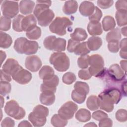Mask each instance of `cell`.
I'll return each instance as SVG.
<instances>
[{"label": "cell", "mask_w": 127, "mask_h": 127, "mask_svg": "<svg viewBox=\"0 0 127 127\" xmlns=\"http://www.w3.org/2000/svg\"><path fill=\"white\" fill-rule=\"evenodd\" d=\"M86 95L81 94L75 91L74 89L71 93V98L75 102L78 104L83 103L86 99Z\"/></svg>", "instance_id": "42"}, {"label": "cell", "mask_w": 127, "mask_h": 127, "mask_svg": "<svg viewBox=\"0 0 127 127\" xmlns=\"http://www.w3.org/2000/svg\"><path fill=\"white\" fill-rule=\"evenodd\" d=\"M108 71L110 77L116 81H122L126 77V73L118 64H113L111 65Z\"/></svg>", "instance_id": "12"}, {"label": "cell", "mask_w": 127, "mask_h": 127, "mask_svg": "<svg viewBox=\"0 0 127 127\" xmlns=\"http://www.w3.org/2000/svg\"><path fill=\"white\" fill-rule=\"evenodd\" d=\"M35 2L29 0H23L20 1L19 7L20 12L23 15L31 13L34 7Z\"/></svg>", "instance_id": "19"}, {"label": "cell", "mask_w": 127, "mask_h": 127, "mask_svg": "<svg viewBox=\"0 0 127 127\" xmlns=\"http://www.w3.org/2000/svg\"><path fill=\"white\" fill-rule=\"evenodd\" d=\"M116 118L117 121L120 122H125L127 120V111L125 109H119L116 113Z\"/></svg>", "instance_id": "44"}, {"label": "cell", "mask_w": 127, "mask_h": 127, "mask_svg": "<svg viewBox=\"0 0 127 127\" xmlns=\"http://www.w3.org/2000/svg\"><path fill=\"white\" fill-rule=\"evenodd\" d=\"M12 42L11 36L8 34L1 31L0 32V47L3 49L9 48Z\"/></svg>", "instance_id": "28"}, {"label": "cell", "mask_w": 127, "mask_h": 127, "mask_svg": "<svg viewBox=\"0 0 127 127\" xmlns=\"http://www.w3.org/2000/svg\"><path fill=\"white\" fill-rule=\"evenodd\" d=\"M37 4L33 13L37 18L38 24L43 27L49 25L55 16L53 10L49 8L52 4L51 0H37Z\"/></svg>", "instance_id": "1"}, {"label": "cell", "mask_w": 127, "mask_h": 127, "mask_svg": "<svg viewBox=\"0 0 127 127\" xmlns=\"http://www.w3.org/2000/svg\"><path fill=\"white\" fill-rule=\"evenodd\" d=\"M103 30L105 31H108L115 28L116 26V22L114 18L110 15L105 16L102 21Z\"/></svg>", "instance_id": "25"}, {"label": "cell", "mask_w": 127, "mask_h": 127, "mask_svg": "<svg viewBox=\"0 0 127 127\" xmlns=\"http://www.w3.org/2000/svg\"><path fill=\"white\" fill-rule=\"evenodd\" d=\"M113 126V121L111 119L107 118H105L99 121V126L100 127H112Z\"/></svg>", "instance_id": "51"}, {"label": "cell", "mask_w": 127, "mask_h": 127, "mask_svg": "<svg viewBox=\"0 0 127 127\" xmlns=\"http://www.w3.org/2000/svg\"><path fill=\"white\" fill-rule=\"evenodd\" d=\"M13 79L20 84H26L32 79V74L21 66L12 75Z\"/></svg>", "instance_id": "11"}, {"label": "cell", "mask_w": 127, "mask_h": 127, "mask_svg": "<svg viewBox=\"0 0 127 127\" xmlns=\"http://www.w3.org/2000/svg\"><path fill=\"white\" fill-rule=\"evenodd\" d=\"M105 91L111 98L114 104H117L122 98L121 92L117 88H109L105 90Z\"/></svg>", "instance_id": "23"}, {"label": "cell", "mask_w": 127, "mask_h": 127, "mask_svg": "<svg viewBox=\"0 0 127 127\" xmlns=\"http://www.w3.org/2000/svg\"><path fill=\"white\" fill-rule=\"evenodd\" d=\"M1 126L4 127H14V121L9 117L5 118L1 123Z\"/></svg>", "instance_id": "53"}, {"label": "cell", "mask_w": 127, "mask_h": 127, "mask_svg": "<svg viewBox=\"0 0 127 127\" xmlns=\"http://www.w3.org/2000/svg\"><path fill=\"white\" fill-rule=\"evenodd\" d=\"M55 93L54 92L49 90L42 91L40 95L41 103L46 106L52 105L55 100Z\"/></svg>", "instance_id": "18"}, {"label": "cell", "mask_w": 127, "mask_h": 127, "mask_svg": "<svg viewBox=\"0 0 127 127\" xmlns=\"http://www.w3.org/2000/svg\"><path fill=\"white\" fill-rule=\"evenodd\" d=\"M99 108L107 112H111L114 109V102L111 98L105 91L101 92L98 97Z\"/></svg>", "instance_id": "10"}, {"label": "cell", "mask_w": 127, "mask_h": 127, "mask_svg": "<svg viewBox=\"0 0 127 127\" xmlns=\"http://www.w3.org/2000/svg\"><path fill=\"white\" fill-rule=\"evenodd\" d=\"M74 88L78 93L85 95L88 94L89 91V88L87 83L81 81L76 82L74 85Z\"/></svg>", "instance_id": "33"}, {"label": "cell", "mask_w": 127, "mask_h": 127, "mask_svg": "<svg viewBox=\"0 0 127 127\" xmlns=\"http://www.w3.org/2000/svg\"><path fill=\"white\" fill-rule=\"evenodd\" d=\"M24 16L21 14L17 15L12 21V28L13 30L16 32L23 31L21 28V22Z\"/></svg>", "instance_id": "38"}, {"label": "cell", "mask_w": 127, "mask_h": 127, "mask_svg": "<svg viewBox=\"0 0 127 127\" xmlns=\"http://www.w3.org/2000/svg\"><path fill=\"white\" fill-rule=\"evenodd\" d=\"M41 59L37 56H28L25 60V65L27 69L32 72H36L42 66Z\"/></svg>", "instance_id": "14"}, {"label": "cell", "mask_w": 127, "mask_h": 127, "mask_svg": "<svg viewBox=\"0 0 127 127\" xmlns=\"http://www.w3.org/2000/svg\"><path fill=\"white\" fill-rule=\"evenodd\" d=\"M66 47V40L62 38H56L52 45V51L57 52L64 51Z\"/></svg>", "instance_id": "27"}, {"label": "cell", "mask_w": 127, "mask_h": 127, "mask_svg": "<svg viewBox=\"0 0 127 127\" xmlns=\"http://www.w3.org/2000/svg\"><path fill=\"white\" fill-rule=\"evenodd\" d=\"M120 64L121 68L126 73L127 72V60H122L120 61Z\"/></svg>", "instance_id": "58"}, {"label": "cell", "mask_w": 127, "mask_h": 127, "mask_svg": "<svg viewBox=\"0 0 127 127\" xmlns=\"http://www.w3.org/2000/svg\"><path fill=\"white\" fill-rule=\"evenodd\" d=\"M0 73H1L0 81H7V82L11 81V78L10 75L4 72L2 69L0 70Z\"/></svg>", "instance_id": "54"}, {"label": "cell", "mask_w": 127, "mask_h": 127, "mask_svg": "<svg viewBox=\"0 0 127 127\" xmlns=\"http://www.w3.org/2000/svg\"><path fill=\"white\" fill-rule=\"evenodd\" d=\"M19 8L18 2L13 1L4 0L1 6L2 14L10 18L16 16L19 12Z\"/></svg>", "instance_id": "8"}, {"label": "cell", "mask_w": 127, "mask_h": 127, "mask_svg": "<svg viewBox=\"0 0 127 127\" xmlns=\"http://www.w3.org/2000/svg\"><path fill=\"white\" fill-rule=\"evenodd\" d=\"M49 115L48 108L41 105H37L28 116L29 121L34 127H42L46 123V117Z\"/></svg>", "instance_id": "3"}, {"label": "cell", "mask_w": 127, "mask_h": 127, "mask_svg": "<svg viewBox=\"0 0 127 127\" xmlns=\"http://www.w3.org/2000/svg\"><path fill=\"white\" fill-rule=\"evenodd\" d=\"M56 38V37L55 36H49L47 37L44 39L43 42L45 48L47 50L52 51V45Z\"/></svg>", "instance_id": "46"}, {"label": "cell", "mask_w": 127, "mask_h": 127, "mask_svg": "<svg viewBox=\"0 0 127 127\" xmlns=\"http://www.w3.org/2000/svg\"><path fill=\"white\" fill-rule=\"evenodd\" d=\"M0 100H1V108H2L3 107V105L4 103V99H3L2 95L0 96Z\"/></svg>", "instance_id": "63"}, {"label": "cell", "mask_w": 127, "mask_h": 127, "mask_svg": "<svg viewBox=\"0 0 127 127\" xmlns=\"http://www.w3.org/2000/svg\"><path fill=\"white\" fill-rule=\"evenodd\" d=\"M89 56L88 55L81 56L78 58L77 64L78 66L82 69H86L89 65Z\"/></svg>", "instance_id": "41"}, {"label": "cell", "mask_w": 127, "mask_h": 127, "mask_svg": "<svg viewBox=\"0 0 127 127\" xmlns=\"http://www.w3.org/2000/svg\"><path fill=\"white\" fill-rule=\"evenodd\" d=\"M49 61L54 68L60 72L65 71L69 67V59L64 53L56 52L53 53L50 56Z\"/></svg>", "instance_id": "4"}, {"label": "cell", "mask_w": 127, "mask_h": 127, "mask_svg": "<svg viewBox=\"0 0 127 127\" xmlns=\"http://www.w3.org/2000/svg\"><path fill=\"white\" fill-rule=\"evenodd\" d=\"M121 39V33L120 29L118 28H114L107 33L106 40L109 42L111 41H118Z\"/></svg>", "instance_id": "32"}, {"label": "cell", "mask_w": 127, "mask_h": 127, "mask_svg": "<svg viewBox=\"0 0 127 127\" xmlns=\"http://www.w3.org/2000/svg\"><path fill=\"white\" fill-rule=\"evenodd\" d=\"M88 68L89 71L92 76L95 77L102 76L105 71L104 67V61L101 56L98 54H94L89 57Z\"/></svg>", "instance_id": "5"}, {"label": "cell", "mask_w": 127, "mask_h": 127, "mask_svg": "<svg viewBox=\"0 0 127 127\" xmlns=\"http://www.w3.org/2000/svg\"><path fill=\"white\" fill-rule=\"evenodd\" d=\"M121 90H122V94H123L125 96L127 95V81L125 80L124 82H123L121 85Z\"/></svg>", "instance_id": "56"}, {"label": "cell", "mask_w": 127, "mask_h": 127, "mask_svg": "<svg viewBox=\"0 0 127 127\" xmlns=\"http://www.w3.org/2000/svg\"><path fill=\"white\" fill-rule=\"evenodd\" d=\"M76 79L75 75L70 72H66L64 74L62 77L63 82L65 84L70 85L73 83Z\"/></svg>", "instance_id": "39"}, {"label": "cell", "mask_w": 127, "mask_h": 127, "mask_svg": "<svg viewBox=\"0 0 127 127\" xmlns=\"http://www.w3.org/2000/svg\"><path fill=\"white\" fill-rule=\"evenodd\" d=\"M98 6L102 9L109 8L112 6L113 4V0H98L97 1Z\"/></svg>", "instance_id": "48"}, {"label": "cell", "mask_w": 127, "mask_h": 127, "mask_svg": "<svg viewBox=\"0 0 127 127\" xmlns=\"http://www.w3.org/2000/svg\"><path fill=\"white\" fill-rule=\"evenodd\" d=\"M121 57L125 60L127 59V49H121L120 52Z\"/></svg>", "instance_id": "59"}, {"label": "cell", "mask_w": 127, "mask_h": 127, "mask_svg": "<svg viewBox=\"0 0 127 127\" xmlns=\"http://www.w3.org/2000/svg\"><path fill=\"white\" fill-rule=\"evenodd\" d=\"M11 19L7 17L2 16L0 19V30L1 31H6L10 29L11 26Z\"/></svg>", "instance_id": "37"}, {"label": "cell", "mask_w": 127, "mask_h": 127, "mask_svg": "<svg viewBox=\"0 0 127 127\" xmlns=\"http://www.w3.org/2000/svg\"><path fill=\"white\" fill-rule=\"evenodd\" d=\"M4 111L7 115L16 120L22 119L25 115V110L14 100H10L6 103Z\"/></svg>", "instance_id": "7"}, {"label": "cell", "mask_w": 127, "mask_h": 127, "mask_svg": "<svg viewBox=\"0 0 127 127\" xmlns=\"http://www.w3.org/2000/svg\"><path fill=\"white\" fill-rule=\"evenodd\" d=\"M26 35L28 38L30 40H37L41 37V29L36 26L26 31Z\"/></svg>", "instance_id": "34"}, {"label": "cell", "mask_w": 127, "mask_h": 127, "mask_svg": "<svg viewBox=\"0 0 127 127\" xmlns=\"http://www.w3.org/2000/svg\"><path fill=\"white\" fill-rule=\"evenodd\" d=\"M95 5L91 1H83L79 6V11L81 15L84 16H90L94 12Z\"/></svg>", "instance_id": "17"}, {"label": "cell", "mask_w": 127, "mask_h": 127, "mask_svg": "<svg viewBox=\"0 0 127 127\" xmlns=\"http://www.w3.org/2000/svg\"><path fill=\"white\" fill-rule=\"evenodd\" d=\"M72 22L65 17H57L50 24L49 29L53 33L63 36L66 33V28L72 25Z\"/></svg>", "instance_id": "6"}, {"label": "cell", "mask_w": 127, "mask_h": 127, "mask_svg": "<svg viewBox=\"0 0 127 127\" xmlns=\"http://www.w3.org/2000/svg\"><path fill=\"white\" fill-rule=\"evenodd\" d=\"M51 124L56 127H63L67 124V120L63 118L59 114H55L51 120Z\"/></svg>", "instance_id": "31"}, {"label": "cell", "mask_w": 127, "mask_h": 127, "mask_svg": "<svg viewBox=\"0 0 127 127\" xmlns=\"http://www.w3.org/2000/svg\"><path fill=\"white\" fill-rule=\"evenodd\" d=\"M87 44L90 51H96L102 46V40L99 37L92 36L88 39Z\"/></svg>", "instance_id": "22"}, {"label": "cell", "mask_w": 127, "mask_h": 127, "mask_svg": "<svg viewBox=\"0 0 127 127\" xmlns=\"http://www.w3.org/2000/svg\"><path fill=\"white\" fill-rule=\"evenodd\" d=\"M11 84L7 81H0V94L2 96H5L11 91Z\"/></svg>", "instance_id": "40"}, {"label": "cell", "mask_w": 127, "mask_h": 127, "mask_svg": "<svg viewBox=\"0 0 127 127\" xmlns=\"http://www.w3.org/2000/svg\"><path fill=\"white\" fill-rule=\"evenodd\" d=\"M39 48L38 43L35 41H30L25 37H20L16 39L14 44V49L19 54H25L27 55L34 54Z\"/></svg>", "instance_id": "2"}, {"label": "cell", "mask_w": 127, "mask_h": 127, "mask_svg": "<svg viewBox=\"0 0 127 127\" xmlns=\"http://www.w3.org/2000/svg\"><path fill=\"white\" fill-rule=\"evenodd\" d=\"M18 127H32V125L30 124V123H29V122H28L27 121H23L22 122H21L18 126Z\"/></svg>", "instance_id": "57"}, {"label": "cell", "mask_w": 127, "mask_h": 127, "mask_svg": "<svg viewBox=\"0 0 127 127\" xmlns=\"http://www.w3.org/2000/svg\"><path fill=\"white\" fill-rule=\"evenodd\" d=\"M120 48L121 49H127V38H124L123 39L119 44Z\"/></svg>", "instance_id": "55"}, {"label": "cell", "mask_w": 127, "mask_h": 127, "mask_svg": "<svg viewBox=\"0 0 127 127\" xmlns=\"http://www.w3.org/2000/svg\"><path fill=\"white\" fill-rule=\"evenodd\" d=\"M84 127H97V125L94 122H90L86 124Z\"/></svg>", "instance_id": "62"}, {"label": "cell", "mask_w": 127, "mask_h": 127, "mask_svg": "<svg viewBox=\"0 0 127 127\" xmlns=\"http://www.w3.org/2000/svg\"><path fill=\"white\" fill-rule=\"evenodd\" d=\"M78 77L83 80H88L89 79L92 75L90 73L88 69H81L78 71Z\"/></svg>", "instance_id": "50"}, {"label": "cell", "mask_w": 127, "mask_h": 127, "mask_svg": "<svg viewBox=\"0 0 127 127\" xmlns=\"http://www.w3.org/2000/svg\"><path fill=\"white\" fill-rule=\"evenodd\" d=\"M127 10H117L116 13V19L118 25L123 26L127 24Z\"/></svg>", "instance_id": "30"}, {"label": "cell", "mask_w": 127, "mask_h": 127, "mask_svg": "<svg viewBox=\"0 0 127 127\" xmlns=\"http://www.w3.org/2000/svg\"><path fill=\"white\" fill-rule=\"evenodd\" d=\"M54 70L49 65H44L39 72V75L41 79L44 80L48 79L55 75Z\"/></svg>", "instance_id": "29"}, {"label": "cell", "mask_w": 127, "mask_h": 127, "mask_svg": "<svg viewBox=\"0 0 127 127\" xmlns=\"http://www.w3.org/2000/svg\"><path fill=\"white\" fill-rule=\"evenodd\" d=\"M127 1L125 0H118L116 2V8L117 10H127Z\"/></svg>", "instance_id": "52"}, {"label": "cell", "mask_w": 127, "mask_h": 127, "mask_svg": "<svg viewBox=\"0 0 127 127\" xmlns=\"http://www.w3.org/2000/svg\"><path fill=\"white\" fill-rule=\"evenodd\" d=\"M77 109L78 106L75 103L71 101H68L60 108L58 110V114L63 118L67 120L73 118Z\"/></svg>", "instance_id": "9"}, {"label": "cell", "mask_w": 127, "mask_h": 127, "mask_svg": "<svg viewBox=\"0 0 127 127\" xmlns=\"http://www.w3.org/2000/svg\"><path fill=\"white\" fill-rule=\"evenodd\" d=\"M90 51L87 46V42H83L79 43L77 45L74 53L76 55L83 56L87 55L90 53Z\"/></svg>", "instance_id": "36"}, {"label": "cell", "mask_w": 127, "mask_h": 127, "mask_svg": "<svg viewBox=\"0 0 127 127\" xmlns=\"http://www.w3.org/2000/svg\"><path fill=\"white\" fill-rule=\"evenodd\" d=\"M72 39L78 41H83L87 38V34L86 31L81 28H76L75 29L73 33L70 34Z\"/></svg>", "instance_id": "24"}, {"label": "cell", "mask_w": 127, "mask_h": 127, "mask_svg": "<svg viewBox=\"0 0 127 127\" xmlns=\"http://www.w3.org/2000/svg\"><path fill=\"white\" fill-rule=\"evenodd\" d=\"M37 20L33 14H29L23 17L21 22V28L23 31H27L36 26Z\"/></svg>", "instance_id": "16"}, {"label": "cell", "mask_w": 127, "mask_h": 127, "mask_svg": "<svg viewBox=\"0 0 127 127\" xmlns=\"http://www.w3.org/2000/svg\"><path fill=\"white\" fill-rule=\"evenodd\" d=\"M77 120L80 122H86L89 121L91 119V113L90 111L86 109H80L75 115Z\"/></svg>", "instance_id": "26"}, {"label": "cell", "mask_w": 127, "mask_h": 127, "mask_svg": "<svg viewBox=\"0 0 127 127\" xmlns=\"http://www.w3.org/2000/svg\"><path fill=\"white\" fill-rule=\"evenodd\" d=\"M127 26H125L121 29V32L122 34L125 36H127Z\"/></svg>", "instance_id": "61"}, {"label": "cell", "mask_w": 127, "mask_h": 127, "mask_svg": "<svg viewBox=\"0 0 127 127\" xmlns=\"http://www.w3.org/2000/svg\"><path fill=\"white\" fill-rule=\"evenodd\" d=\"M21 66L17 61L14 59H8L2 65V70L8 74L12 76L14 73Z\"/></svg>", "instance_id": "15"}, {"label": "cell", "mask_w": 127, "mask_h": 127, "mask_svg": "<svg viewBox=\"0 0 127 127\" xmlns=\"http://www.w3.org/2000/svg\"><path fill=\"white\" fill-rule=\"evenodd\" d=\"M78 3L75 0L65 1L63 8V12L67 15L75 13L77 10Z\"/></svg>", "instance_id": "21"}, {"label": "cell", "mask_w": 127, "mask_h": 127, "mask_svg": "<svg viewBox=\"0 0 127 127\" xmlns=\"http://www.w3.org/2000/svg\"><path fill=\"white\" fill-rule=\"evenodd\" d=\"M102 16V13L101 10L98 7L95 6L94 12L90 16H89V19L90 21L99 22Z\"/></svg>", "instance_id": "43"}, {"label": "cell", "mask_w": 127, "mask_h": 127, "mask_svg": "<svg viewBox=\"0 0 127 127\" xmlns=\"http://www.w3.org/2000/svg\"><path fill=\"white\" fill-rule=\"evenodd\" d=\"M79 42L75 41L72 39H69L68 41V44L67 47V50L69 53L74 52L77 45L79 44Z\"/></svg>", "instance_id": "49"}, {"label": "cell", "mask_w": 127, "mask_h": 127, "mask_svg": "<svg viewBox=\"0 0 127 127\" xmlns=\"http://www.w3.org/2000/svg\"><path fill=\"white\" fill-rule=\"evenodd\" d=\"M86 106L91 111L97 110L99 108L98 97L95 95H91L88 97L86 101Z\"/></svg>", "instance_id": "35"}, {"label": "cell", "mask_w": 127, "mask_h": 127, "mask_svg": "<svg viewBox=\"0 0 127 127\" xmlns=\"http://www.w3.org/2000/svg\"><path fill=\"white\" fill-rule=\"evenodd\" d=\"M92 117L94 120L99 121L105 118L108 117V116L106 113L104 112L103 111H102L101 110H97L93 113L92 115Z\"/></svg>", "instance_id": "47"}, {"label": "cell", "mask_w": 127, "mask_h": 127, "mask_svg": "<svg viewBox=\"0 0 127 127\" xmlns=\"http://www.w3.org/2000/svg\"><path fill=\"white\" fill-rule=\"evenodd\" d=\"M87 30L89 34L93 36L100 35L103 32L101 23L97 21H90L87 25Z\"/></svg>", "instance_id": "20"}, {"label": "cell", "mask_w": 127, "mask_h": 127, "mask_svg": "<svg viewBox=\"0 0 127 127\" xmlns=\"http://www.w3.org/2000/svg\"><path fill=\"white\" fill-rule=\"evenodd\" d=\"M0 59H1V64L3 63V61L5 60L6 58V54L4 52L1 50L0 51Z\"/></svg>", "instance_id": "60"}, {"label": "cell", "mask_w": 127, "mask_h": 127, "mask_svg": "<svg viewBox=\"0 0 127 127\" xmlns=\"http://www.w3.org/2000/svg\"><path fill=\"white\" fill-rule=\"evenodd\" d=\"M59 82V78L56 75H54L48 79L43 80V83L41 85V91L49 90L56 93V87L58 85Z\"/></svg>", "instance_id": "13"}, {"label": "cell", "mask_w": 127, "mask_h": 127, "mask_svg": "<svg viewBox=\"0 0 127 127\" xmlns=\"http://www.w3.org/2000/svg\"><path fill=\"white\" fill-rule=\"evenodd\" d=\"M119 41H111L108 42V48L109 50L113 53H116L119 52L120 49Z\"/></svg>", "instance_id": "45"}]
</instances>
